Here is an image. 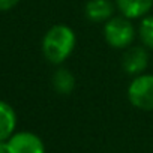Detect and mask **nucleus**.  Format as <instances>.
I'll use <instances>...</instances> for the list:
<instances>
[{
    "label": "nucleus",
    "instance_id": "1",
    "mask_svg": "<svg viewBox=\"0 0 153 153\" xmlns=\"http://www.w3.org/2000/svg\"><path fill=\"white\" fill-rule=\"evenodd\" d=\"M76 38L74 30L65 24L53 26L42 39V53L50 63H63L74 51Z\"/></svg>",
    "mask_w": 153,
    "mask_h": 153
},
{
    "label": "nucleus",
    "instance_id": "2",
    "mask_svg": "<svg viewBox=\"0 0 153 153\" xmlns=\"http://www.w3.org/2000/svg\"><path fill=\"white\" fill-rule=\"evenodd\" d=\"M104 38L113 48H128L135 38V29L131 24L129 18L114 17L105 23Z\"/></svg>",
    "mask_w": 153,
    "mask_h": 153
},
{
    "label": "nucleus",
    "instance_id": "3",
    "mask_svg": "<svg viewBox=\"0 0 153 153\" xmlns=\"http://www.w3.org/2000/svg\"><path fill=\"white\" fill-rule=\"evenodd\" d=\"M129 102L144 111H153V75L141 74L137 75L128 87Z\"/></svg>",
    "mask_w": 153,
    "mask_h": 153
},
{
    "label": "nucleus",
    "instance_id": "4",
    "mask_svg": "<svg viewBox=\"0 0 153 153\" xmlns=\"http://www.w3.org/2000/svg\"><path fill=\"white\" fill-rule=\"evenodd\" d=\"M9 153H45V146L42 140L32 132L12 134L6 141Z\"/></svg>",
    "mask_w": 153,
    "mask_h": 153
},
{
    "label": "nucleus",
    "instance_id": "5",
    "mask_svg": "<svg viewBox=\"0 0 153 153\" xmlns=\"http://www.w3.org/2000/svg\"><path fill=\"white\" fill-rule=\"evenodd\" d=\"M122 65L128 75H141L149 65V54L141 47L129 48L123 56Z\"/></svg>",
    "mask_w": 153,
    "mask_h": 153
},
{
    "label": "nucleus",
    "instance_id": "6",
    "mask_svg": "<svg viewBox=\"0 0 153 153\" xmlns=\"http://www.w3.org/2000/svg\"><path fill=\"white\" fill-rule=\"evenodd\" d=\"M116 5L123 17L135 20L149 14L153 6V0H116Z\"/></svg>",
    "mask_w": 153,
    "mask_h": 153
},
{
    "label": "nucleus",
    "instance_id": "7",
    "mask_svg": "<svg viewBox=\"0 0 153 153\" xmlns=\"http://www.w3.org/2000/svg\"><path fill=\"white\" fill-rule=\"evenodd\" d=\"M113 12H114V6L110 0H89L84 8V14L87 20L93 23L108 21Z\"/></svg>",
    "mask_w": 153,
    "mask_h": 153
},
{
    "label": "nucleus",
    "instance_id": "8",
    "mask_svg": "<svg viewBox=\"0 0 153 153\" xmlns=\"http://www.w3.org/2000/svg\"><path fill=\"white\" fill-rule=\"evenodd\" d=\"M15 125H17V116L14 108L9 104L0 101V141H8L11 138Z\"/></svg>",
    "mask_w": 153,
    "mask_h": 153
},
{
    "label": "nucleus",
    "instance_id": "9",
    "mask_svg": "<svg viewBox=\"0 0 153 153\" xmlns=\"http://www.w3.org/2000/svg\"><path fill=\"white\" fill-rule=\"evenodd\" d=\"M53 87L59 95H71L75 87V76L66 68H60L53 75Z\"/></svg>",
    "mask_w": 153,
    "mask_h": 153
},
{
    "label": "nucleus",
    "instance_id": "10",
    "mask_svg": "<svg viewBox=\"0 0 153 153\" xmlns=\"http://www.w3.org/2000/svg\"><path fill=\"white\" fill-rule=\"evenodd\" d=\"M140 38L143 44L153 50V17H144L140 24Z\"/></svg>",
    "mask_w": 153,
    "mask_h": 153
},
{
    "label": "nucleus",
    "instance_id": "11",
    "mask_svg": "<svg viewBox=\"0 0 153 153\" xmlns=\"http://www.w3.org/2000/svg\"><path fill=\"white\" fill-rule=\"evenodd\" d=\"M18 3V0H0V11H9Z\"/></svg>",
    "mask_w": 153,
    "mask_h": 153
},
{
    "label": "nucleus",
    "instance_id": "12",
    "mask_svg": "<svg viewBox=\"0 0 153 153\" xmlns=\"http://www.w3.org/2000/svg\"><path fill=\"white\" fill-rule=\"evenodd\" d=\"M0 153H9V152H8L6 141H0Z\"/></svg>",
    "mask_w": 153,
    "mask_h": 153
}]
</instances>
